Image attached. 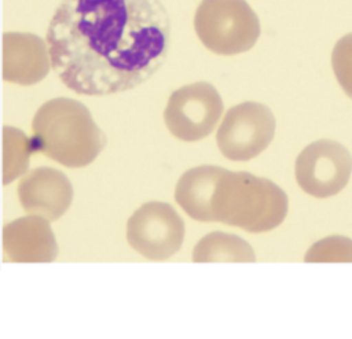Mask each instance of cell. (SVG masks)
I'll return each instance as SVG.
<instances>
[{"instance_id":"8","label":"cell","mask_w":352,"mask_h":339,"mask_svg":"<svg viewBox=\"0 0 352 339\" xmlns=\"http://www.w3.org/2000/svg\"><path fill=\"white\" fill-rule=\"evenodd\" d=\"M352 173V155L341 143L319 139L308 144L294 163L298 187L316 199H327L341 192Z\"/></svg>"},{"instance_id":"11","label":"cell","mask_w":352,"mask_h":339,"mask_svg":"<svg viewBox=\"0 0 352 339\" xmlns=\"http://www.w3.org/2000/svg\"><path fill=\"white\" fill-rule=\"evenodd\" d=\"M51 65L48 44L33 33H4L3 78L18 85H33L47 77Z\"/></svg>"},{"instance_id":"15","label":"cell","mask_w":352,"mask_h":339,"mask_svg":"<svg viewBox=\"0 0 352 339\" xmlns=\"http://www.w3.org/2000/svg\"><path fill=\"white\" fill-rule=\"evenodd\" d=\"M305 262H352V239L342 235L326 236L305 253Z\"/></svg>"},{"instance_id":"6","label":"cell","mask_w":352,"mask_h":339,"mask_svg":"<svg viewBox=\"0 0 352 339\" xmlns=\"http://www.w3.org/2000/svg\"><path fill=\"white\" fill-rule=\"evenodd\" d=\"M224 110L217 89L205 81L183 85L168 99L164 121L168 130L182 141H198L209 136Z\"/></svg>"},{"instance_id":"5","label":"cell","mask_w":352,"mask_h":339,"mask_svg":"<svg viewBox=\"0 0 352 339\" xmlns=\"http://www.w3.org/2000/svg\"><path fill=\"white\" fill-rule=\"evenodd\" d=\"M275 128V117L268 106L243 102L226 111L216 133V143L227 159L250 161L271 144Z\"/></svg>"},{"instance_id":"12","label":"cell","mask_w":352,"mask_h":339,"mask_svg":"<svg viewBox=\"0 0 352 339\" xmlns=\"http://www.w3.org/2000/svg\"><path fill=\"white\" fill-rule=\"evenodd\" d=\"M224 170L216 165H201L188 169L179 178L175 200L192 220L213 222L210 202Z\"/></svg>"},{"instance_id":"10","label":"cell","mask_w":352,"mask_h":339,"mask_svg":"<svg viewBox=\"0 0 352 339\" xmlns=\"http://www.w3.org/2000/svg\"><path fill=\"white\" fill-rule=\"evenodd\" d=\"M41 215L29 214L3 228V251L11 262H52L58 257V244L50 225Z\"/></svg>"},{"instance_id":"1","label":"cell","mask_w":352,"mask_h":339,"mask_svg":"<svg viewBox=\"0 0 352 339\" xmlns=\"http://www.w3.org/2000/svg\"><path fill=\"white\" fill-rule=\"evenodd\" d=\"M60 81L85 96L133 89L165 62L170 19L160 0H62L47 30Z\"/></svg>"},{"instance_id":"2","label":"cell","mask_w":352,"mask_h":339,"mask_svg":"<svg viewBox=\"0 0 352 339\" xmlns=\"http://www.w3.org/2000/svg\"><path fill=\"white\" fill-rule=\"evenodd\" d=\"M30 141L33 152L66 167H85L102 152L107 139L81 102L55 97L36 111Z\"/></svg>"},{"instance_id":"9","label":"cell","mask_w":352,"mask_h":339,"mask_svg":"<svg viewBox=\"0 0 352 339\" xmlns=\"http://www.w3.org/2000/svg\"><path fill=\"white\" fill-rule=\"evenodd\" d=\"M18 199L28 214L55 221L69 210L73 185L63 172L40 166L19 180Z\"/></svg>"},{"instance_id":"7","label":"cell","mask_w":352,"mask_h":339,"mask_svg":"<svg viewBox=\"0 0 352 339\" xmlns=\"http://www.w3.org/2000/svg\"><path fill=\"white\" fill-rule=\"evenodd\" d=\"M184 221L165 202L143 203L126 222V240L142 257L165 261L175 255L184 240Z\"/></svg>"},{"instance_id":"14","label":"cell","mask_w":352,"mask_h":339,"mask_svg":"<svg viewBox=\"0 0 352 339\" xmlns=\"http://www.w3.org/2000/svg\"><path fill=\"white\" fill-rule=\"evenodd\" d=\"M33 152L30 139L19 129H3V184H8L25 174Z\"/></svg>"},{"instance_id":"13","label":"cell","mask_w":352,"mask_h":339,"mask_svg":"<svg viewBox=\"0 0 352 339\" xmlns=\"http://www.w3.org/2000/svg\"><path fill=\"white\" fill-rule=\"evenodd\" d=\"M192 261L205 262H254L253 247L241 236L214 231L198 240L192 250Z\"/></svg>"},{"instance_id":"16","label":"cell","mask_w":352,"mask_h":339,"mask_svg":"<svg viewBox=\"0 0 352 339\" xmlns=\"http://www.w3.org/2000/svg\"><path fill=\"white\" fill-rule=\"evenodd\" d=\"M331 67L341 89L352 99V33L342 36L333 47Z\"/></svg>"},{"instance_id":"3","label":"cell","mask_w":352,"mask_h":339,"mask_svg":"<svg viewBox=\"0 0 352 339\" xmlns=\"http://www.w3.org/2000/svg\"><path fill=\"white\" fill-rule=\"evenodd\" d=\"M210 209L213 222L264 233L283 222L289 199L278 184L265 177L226 169L217 181Z\"/></svg>"},{"instance_id":"4","label":"cell","mask_w":352,"mask_h":339,"mask_svg":"<svg viewBox=\"0 0 352 339\" xmlns=\"http://www.w3.org/2000/svg\"><path fill=\"white\" fill-rule=\"evenodd\" d=\"M194 29L209 51L223 56L249 51L261 32L257 14L245 0H202Z\"/></svg>"}]
</instances>
